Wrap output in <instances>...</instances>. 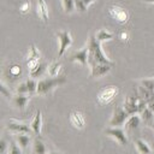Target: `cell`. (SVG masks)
<instances>
[{
  "label": "cell",
  "instance_id": "25",
  "mask_svg": "<svg viewBox=\"0 0 154 154\" xmlns=\"http://www.w3.org/2000/svg\"><path fill=\"white\" fill-rule=\"evenodd\" d=\"M63 8L66 13H72L76 7H75V0H61Z\"/></svg>",
  "mask_w": 154,
  "mask_h": 154
},
{
  "label": "cell",
  "instance_id": "41",
  "mask_svg": "<svg viewBox=\"0 0 154 154\" xmlns=\"http://www.w3.org/2000/svg\"><path fill=\"white\" fill-rule=\"evenodd\" d=\"M152 154H154V152H153V153H152Z\"/></svg>",
  "mask_w": 154,
  "mask_h": 154
},
{
  "label": "cell",
  "instance_id": "42",
  "mask_svg": "<svg viewBox=\"0 0 154 154\" xmlns=\"http://www.w3.org/2000/svg\"><path fill=\"white\" fill-rule=\"evenodd\" d=\"M153 125H154V124H153Z\"/></svg>",
  "mask_w": 154,
  "mask_h": 154
},
{
  "label": "cell",
  "instance_id": "10",
  "mask_svg": "<svg viewBox=\"0 0 154 154\" xmlns=\"http://www.w3.org/2000/svg\"><path fill=\"white\" fill-rule=\"evenodd\" d=\"M69 59H70V61H77L82 66H87L88 65V46L85 45L83 48L71 53Z\"/></svg>",
  "mask_w": 154,
  "mask_h": 154
},
{
  "label": "cell",
  "instance_id": "28",
  "mask_svg": "<svg viewBox=\"0 0 154 154\" xmlns=\"http://www.w3.org/2000/svg\"><path fill=\"white\" fill-rule=\"evenodd\" d=\"M40 57H41V54H40L38 49L35 47V45H31L30 48H29L26 59H40Z\"/></svg>",
  "mask_w": 154,
  "mask_h": 154
},
{
  "label": "cell",
  "instance_id": "23",
  "mask_svg": "<svg viewBox=\"0 0 154 154\" xmlns=\"http://www.w3.org/2000/svg\"><path fill=\"white\" fill-rule=\"evenodd\" d=\"M60 70H61V63L60 61H53L52 64L48 65L47 72L51 77H57V76H59Z\"/></svg>",
  "mask_w": 154,
  "mask_h": 154
},
{
  "label": "cell",
  "instance_id": "20",
  "mask_svg": "<svg viewBox=\"0 0 154 154\" xmlns=\"http://www.w3.org/2000/svg\"><path fill=\"white\" fill-rule=\"evenodd\" d=\"M47 69H48V65L46 63H40L36 69H34L32 71H29L30 72V77H32V78L42 77L45 75V72L47 71Z\"/></svg>",
  "mask_w": 154,
  "mask_h": 154
},
{
  "label": "cell",
  "instance_id": "40",
  "mask_svg": "<svg viewBox=\"0 0 154 154\" xmlns=\"http://www.w3.org/2000/svg\"><path fill=\"white\" fill-rule=\"evenodd\" d=\"M144 2H149V4H154V0H142Z\"/></svg>",
  "mask_w": 154,
  "mask_h": 154
},
{
  "label": "cell",
  "instance_id": "31",
  "mask_svg": "<svg viewBox=\"0 0 154 154\" xmlns=\"http://www.w3.org/2000/svg\"><path fill=\"white\" fill-rule=\"evenodd\" d=\"M75 7L78 12H85L88 8V5L84 2V0H75Z\"/></svg>",
  "mask_w": 154,
  "mask_h": 154
},
{
  "label": "cell",
  "instance_id": "19",
  "mask_svg": "<svg viewBox=\"0 0 154 154\" xmlns=\"http://www.w3.org/2000/svg\"><path fill=\"white\" fill-rule=\"evenodd\" d=\"M135 144H136V148H137L140 154H152L153 153L150 147H149V144L144 140H142V138H137Z\"/></svg>",
  "mask_w": 154,
  "mask_h": 154
},
{
  "label": "cell",
  "instance_id": "24",
  "mask_svg": "<svg viewBox=\"0 0 154 154\" xmlns=\"http://www.w3.org/2000/svg\"><path fill=\"white\" fill-rule=\"evenodd\" d=\"M141 114V118L144 123L147 124H154V113L148 108V106L140 113Z\"/></svg>",
  "mask_w": 154,
  "mask_h": 154
},
{
  "label": "cell",
  "instance_id": "2",
  "mask_svg": "<svg viewBox=\"0 0 154 154\" xmlns=\"http://www.w3.org/2000/svg\"><path fill=\"white\" fill-rule=\"evenodd\" d=\"M147 106L148 103L138 95V93L129 94L124 101V109L129 113V116L135 113H141Z\"/></svg>",
  "mask_w": 154,
  "mask_h": 154
},
{
  "label": "cell",
  "instance_id": "13",
  "mask_svg": "<svg viewBox=\"0 0 154 154\" xmlns=\"http://www.w3.org/2000/svg\"><path fill=\"white\" fill-rule=\"evenodd\" d=\"M11 100H12V105L16 108L23 111L26 107V105H28V102L30 100V95L29 94H16V95L12 96Z\"/></svg>",
  "mask_w": 154,
  "mask_h": 154
},
{
  "label": "cell",
  "instance_id": "39",
  "mask_svg": "<svg viewBox=\"0 0 154 154\" xmlns=\"http://www.w3.org/2000/svg\"><path fill=\"white\" fill-rule=\"evenodd\" d=\"M48 154H61V153H59V152H55V150H51V152H48Z\"/></svg>",
  "mask_w": 154,
  "mask_h": 154
},
{
  "label": "cell",
  "instance_id": "33",
  "mask_svg": "<svg viewBox=\"0 0 154 154\" xmlns=\"http://www.w3.org/2000/svg\"><path fill=\"white\" fill-rule=\"evenodd\" d=\"M17 94H29V90H28V87H26V82L19 83V85L17 87Z\"/></svg>",
  "mask_w": 154,
  "mask_h": 154
},
{
  "label": "cell",
  "instance_id": "12",
  "mask_svg": "<svg viewBox=\"0 0 154 154\" xmlns=\"http://www.w3.org/2000/svg\"><path fill=\"white\" fill-rule=\"evenodd\" d=\"M114 65H111V64H99V65H95L93 67H90V77H102L105 75H107L111 69L113 67Z\"/></svg>",
  "mask_w": 154,
  "mask_h": 154
},
{
  "label": "cell",
  "instance_id": "7",
  "mask_svg": "<svg viewBox=\"0 0 154 154\" xmlns=\"http://www.w3.org/2000/svg\"><path fill=\"white\" fill-rule=\"evenodd\" d=\"M57 38L59 41V51H58V57H63V54L66 52V49L72 45V36L70 31L67 30H60L57 32Z\"/></svg>",
  "mask_w": 154,
  "mask_h": 154
},
{
  "label": "cell",
  "instance_id": "26",
  "mask_svg": "<svg viewBox=\"0 0 154 154\" xmlns=\"http://www.w3.org/2000/svg\"><path fill=\"white\" fill-rule=\"evenodd\" d=\"M25 82H26V87H28L29 94H30V95L35 94V93L37 91V82L35 81V78H32V77H31V78L26 79Z\"/></svg>",
  "mask_w": 154,
  "mask_h": 154
},
{
  "label": "cell",
  "instance_id": "29",
  "mask_svg": "<svg viewBox=\"0 0 154 154\" xmlns=\"http://www.w3.org/2000/svg\"><path fill=\"white\" fill-rule=\"evenodd\" d=\"M140 84L143 85L144 88H147L148 90L154 91V78H144V79H141Z\"/></svg>",
  "mask_w": 154,
  "mask_h": 154
},
{
  "label": "cell",
  "instance_id": "15",
  "mask_svg": "<svg viewBox=\"0 0 154 154\" xmlns=\"http://www.w3.org/2000/svg\"><path fill=\"white\" fill-rule=\"evenodd\" d=\"M32 150L35 154H47V148L45 142L42 141V138L40 137V135H36V137L34 138L32 142Z\"/></svg>",
  "mask_w": 154,
  "mask_h": 154
},
{
  "label": "cell",
  "instance_id": "11",
  "mask_svg": "<svg viewBox=\"0 0 154 154\" xmlns=\"http://www.w3.org/2000/svg\"><path fill=\"white\" fill-rule=\"evenodd\" d=\"M70 122L76 129H83L85 125V118L82 111L75 109L70 113Z\"/></svg>",
  "mask_w": 154,
  "mask_h": 154
},
{
  "label": "cell",
  "instance_id": "1",
  "mask_svg": "<svg viewBox=\"0 0 154 154\" xmlns=\"http://www.w3.org/2000/svg\"><path fill=\"white\" fill-rule=\"evenodd\" d=\"M88 65L90 67L99 65V64H111L114 65L113 61H111L103 53L102 48H101V42L97 41L96 36L94 34H91L89 36L88 40Z\"/></svg>",
  "mask_w": 154,
  "mask_h": 154
},
{
  "label": "cell",
  "instance_id": "9",
  "mask_svg": "<svg viewBox=\"0 0 154 154\" xmlns=\"http://www.w3.org/2000/svg\"><path fill=\"white\" fill-rule=\"evenodd\" d=\"M7 129L14 134H30L32 130L31 128L22 122H18L16 119H10L7 123Z\"/></svg>",
  "mask_w": 154,
  "mask_h": 154
},
{
  "label": "cell",
  "instance_id": "36",
  "mask_svg": "<svg viewBox=\"0 0 154 154\" xmlns=\"http://www.w3.org/2000/svg\"><path fill=\"white\" fill-rule=\"evenodd\" d=\"M119 38H120L122 41H124V42H125V41H128V40H129V32H128V31H125V30H124V31H122V32L119 34Z\"/></svg>",
  "mask_w": 154,
  "mask_h": 154
},
{
  "label": "cell",
  "instance_id": "16",
  "mask_svg": "<svg viewBox=\"0 0 154 154\" xmlns=\"http://www.w3.org/2000/svg\"><path fill=\"white\" fill-rule=\"evenodd\" d=\"M141 120H142V118L137 113L129 116V118H128V120L125 123V129H128V130H135V129H137L140 126V124H141Z\"/></svg>",
  "mask_w": 154,
  "mask_h": 154
},
{
  "label": "cell",
  "instance_id": "22",
  "mask_svg": "<svg viewBox=\"0 0 154 154\" xmlns=\"http://www.w3.org/2000/svg\"><path fill=\"white\" fill-rule=\"evenodd\" d=\"M16 142L22 149H25L30 142V136L29 134H16Z\"/></svg>",
  "mask_w": 154,
  "mask_h": 154
},
{
  "label": "cell",
  "instance_id": "17",
  "mask_svg": "<svg viewBox=\"0 0 154 154\" xmlns=\"http://www.w3.org/2000/svg\"><path fill=\"white\" fill-rule=\"evenodd\" d=\"M37 14L45 23L48 22V7L45 0H37Z\"/></svg>",
  "mask_w": 154,
  "mask_h": 154
},
{
  "label": "cell",
  "instance_id": "30",
  "mask_svg": "<svg viewBox=\"0 0 154 154\" xmlns=\"http://www.w3.org/2000/svg\"><path fill=\"white\" fill-rule=\"evenodd\" d=\"M20 73H22V66L20 65L13 64V65L10 66V75L12 77H18Z\"/></svg>",
  "mask_w": 154,
  "mask_h": 154
},
{
  "label": "cell",
  "instance_id": "3",
  "mask_svg": "<svg viewBox=\"0 0 154 154\" xmlns=\"http://www.w3.org/2000/svg\"><path fill=\"white\" fill-rule=\"evenodd\" d=\"M66 82L65 76H57V77H51V78H43L37 82V91L36 94L38 95H47L49 94L55 87L64 84Z\"/></svg>",
  "mask_w": 154,
  "mask_h": 154
},
{
  "label": "cell",
  "instance_id": "5",
  "mask_svg": "<svg viewBox=\"0 0 154 154\" xmlns=\"http://www.w3.org/2000/svg\"><path fill=\"white\" fill-rule=\"evenodd\" d=\"M108 13L119 24H125L130 18L128 10L122 7V6H119V5H111L108 7Z\"/></svg>",
  "mask_w": 154,
  "mask_h": 154
},
{
  "label": "cell",
  "instance_id": "35",
  "mask_svg": "<svg viewBox=\"0 0 154 154\" xmlns=\"http://www.w3.org/2000/svg\"><path fill=\"white\" fill-rule=\"evenodd\" d=\"M29 10H30V4H29V2H24V4L20 5V7H19V11H20L22 13H26V12H29Z\"/></svg>",
  "mask_w": 154,
  "mask_h": 154
},
{
  "label": "cell",
  "instance_id": "14",
  "mask_svg": "<svg viewBox=\"0 0 154 154\" xmlns=\"http://www.w3.org/2000/svg\"><path fill=\"white\" fill-rule=\"evenodd\" d=\"M30 128H31V130H32V132L35 135H40L41 134V129H42V113H41L40 109L36 111L35 117H34V119L30 123Z\"/></svg>",
  "mask_w": 154,
  "mask_h": 154
},
{
  "label": "cell",
  "instance_id": "27",
  "mask_svg": "<svg viewBox=\"0 0 154 154\" xmlns=\"http://www.w3.org/2000/svg\"><path fill=\"white\" fill-rule=\"evenodd\" d=\"M8 154H23L22 148L18 146L17 142H14V141L10 142V144H8Z\"/></svg>",
  "mask_w": 154,
  "mask_h": 154
},
{
  "label": "cell",
  "instance_id": "6",
  "mask_svg": "<svg viewBox=\"0 0 154 154\" xmlns=\"http://www.w3.org/2000/svg\"><path fill=\"white\" fill-rule=\"evenodd\" d=\"M128 118H129V113L124 109V107L117 106L112 113L108 125L109 126H123V125H125Z\"/></svg>",
  "mask_w": 154,
  "mask_h": 154
},
{
  "label": "cell",
  "instance_id": "34",
  "mask_svg": "<svg viewBox=\"0 0 154 154\" xmlns=\"http://www.w3.org/2000/svg\"><path fill=\"white\" fill-rule=\"evenodd\" d=\"M1 94L4 95V96H6V97H10V99H12V95H11V93H10V90H7V88H6V85L4 84V83H1Z\"/></svg>",
  "mask_w": 154,
  "mask_h": 154
},
{
  "label": "cell",
  "instance_id": "4",
  "mask_svg": "<svg viewBox=\"0 0 154 154\" xmlns=\"http://www.w3.org/2000/svg\"><path fill=\"white\" fill-rule=\"evenodd\" d=\"M119 93V89L118 87L116 85H107V87H103L99 93H97V96H96V100H97V103L103 106V105H107Z\"/></svg>",
  "mask_w": 154,
  "mask_h": 154
},
{
  "label": "cell",
  "instance_id": "37",
  "mask_svg": "<svg viewBox=\"0 0 154 154\" xmlns=\"http://www.w3.org/2000/svg\"><path fill=\"white\" fill-rule=\"evenodd\" d=\"M6 147H7V144H6V142H5V140H2V141H1V149H0V152H1V154H5V150H6Z\"/></svg>",
  "mask_w": 154,
  "mask_h": 154
},
{
  "label": "cell",
  "instance_id": "18",
  "mask_svg": "<svg viewBox=\"0 0 154 154\" xmlns=\"http://www.w3.org/2000/svg\"><path fill=\"white\" fill-rule=\"evenodd\" d=\"M137 93H138V95H140L147 103L154 101V91L148 90L147 88H144V87L141 85V84H140V87H138V91H137Z\"/></svg>",
  "mask_w": 154,
  "mask_h": 154
},
{
  "label": "cell",
  "instance_id": "21",
  "mask_svg": "<svg viewBox=\"0 0 154 154\" xmlns=\"http://www.w3.org/2000/svg\"><path fill=\"white\" fill-rule=\"evenodd\" d=\"M96 38L99 42H103V41H108V40H112L114 37V34L111 32L109 30L107 29H100L96 34H95Z\"/></svg>",
  "mask_w": 154,
  "mask_h": 154
},
{
  "label": "cell",
  "instance_id": "8",
  "mask_svg": "<svg viewBox=\"0 0 154 154\" xmlns=\"http://www.w3.org/2000/svg\"><path fill=\"white\" fill-rule=\"evenodd\" d=\"M105 134L109 137H112L113 140H116L118 143L120 144H126L128 143V137L125 131L119 128V126H109L108 129L105 130Z\"/></svg>",
  "mask_w": 154,
  "mask_h": 154
},
{
  "label": "cell",
  "instance_id": "38",
  "mask_svg": "<svg viewBox=\"0 0 154 154\" xmlns=\"http://www.w3.org/2000/svg\"><path fill=\"white\" fill-rule=\"evenodd\" d=\"M148 108L154 113V101H152V102H149V103H148Z\"/></svg>",
  "mask_w": 154,
  "mask_h": 154
},
{
  "label": "cell",
  "instance_id": "32",
  "mask_svg": "<svg viewBox=\"0 0 154 154\" xmlns=\"http://www.w3.org/2000/svg\"><path fill=\"white\" fill-rule=\"evenodd\" d=\"M38 64H40V59H26V65L29 71H32L34 69H36Z\"/></svg>",
  "mask_w": 154,
  "mask_h": 154
}]
</instances>
